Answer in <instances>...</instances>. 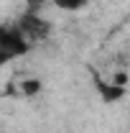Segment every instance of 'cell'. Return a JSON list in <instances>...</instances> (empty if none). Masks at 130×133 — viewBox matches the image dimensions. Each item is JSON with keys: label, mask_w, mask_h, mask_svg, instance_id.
<instances>
[{"label": "cell", "mask_w": 130, "mask_h": 133, "mask_svg": "<svg viewBox=\"0 0 130 133\" xmlns=\"http://www.w3.org/2000/svg\"><path fill=\"white\" fill-rule=\"evenodd\" d=\"M31 51H33V46L26 41V36L20 33L16 21L13 23H0V69L26 59Z\"/></svg>", "instance_id": "1"}, {"label": "cell", "mask_w": 130, "mask_h": 133, "mask_svg": "<svg viewBox=\"0 0 130 133\" xmlns=\"http://www.w3.org/2000/svg\"><path fill=\"white\" fill-rule=\"evenodd\" d=\"M16 23H18L20 33L26 36V41H28L31 46L46 44V41L51 38V31H54L51 21H49V18H44L41 13H36V10H26Z\"/></svg>", "instance_id": "2"}, {"label": "cell", "mask_w": 130, "mask_h": 133, "mask_svg": "<svg viewBox=\"0 0 130 133\" xmlns=\"http://www.w3.org/2000/svg\"><path fill=\"white\" fill-rule=\"evenodd\" d=\"M89 3H92V0H51V5H54L56 10H61V13H79Z\"/></svg>", "instance_id": "5"}, {"label": "cell", "mask_w": 130, "mask_h": 133, "mask_svg": "<svg viewBox=\"0 0 130 133\" xmlns=\"http://www.w3.org/2000/svg\"><path fill=\"white\" fill-rule=\"evenodd\" d=\"M10 87H13V90H10L8 95H13V97H36V95L44 90V82H41L38 77H26V79L13 82Z\"/></svg>", "instance_id": "4"}, {"label": "cell", "mask_w": 130, "mask_h": 133, "mask_svg": "<svg viewBox=\"0 0 130 133\" xmlns=\"http://www.w3.org/2000/svg\"><path fill=\"white\" fill-rule=\"evenodd\" d=\"M95 92L99 95V100L105 102V105H115V102H120V100L128 95V74L125 72H120V74H115V77H99L95 74Z\"/></svg>", "instance_id": "3"}]
</instances>
